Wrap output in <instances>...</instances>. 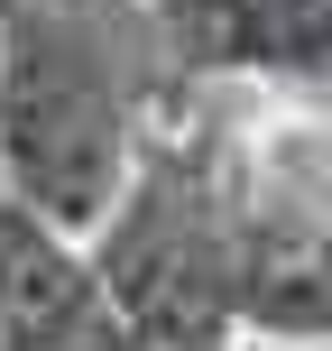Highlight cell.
I'll return each mask as SVG.
<instances>
[{
  "mask_svg": "<svg viewBox=\"0 0 332 351\" xmlns=\"http://www.w3.org/2000/svg\"><path fill=\"white\" fill-rule=\"evenodd\" d=\"M139 19L120 0H0V185L84 231L129 185Z\"/></svg>",
  "mask_w": 332,
  "mask_h": 351,
  "instance_id": "1",
  "label": "cell"
},
{
  "mask_svg": "<svg viewBox=\"0 0 332 351\" xmlns=\"http://www.w3.org/2000/svg\"><path fill=\"white\" fill-rule=\"evenodd\" d=\"M185 65H249L332 84V0H157Z\"/></svg>",
  "mask_w": 332,
  "mask_h": 351,
  "instance_id": "2",
  "label": "cell"
},
{
  "mask_svg": "<svg viewBox=\"0 0 332 351\" xmlns=\"http://www.w3.org/2000/svg\"><path fill=\"white\" fill-rule=\"evenodd\" d=\"M323 351H332V342H323Z\"/></svg>",
  "mask_w": 332,
  "mask_h": 351,
  "instance_id": "3",
  "label": "cell"
}]
</instances>
